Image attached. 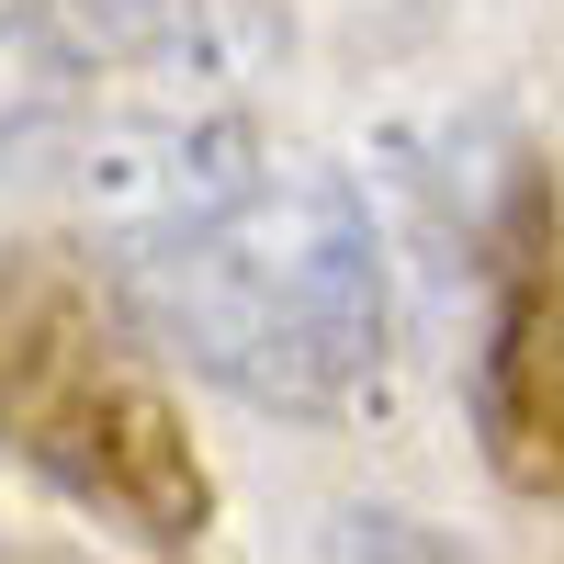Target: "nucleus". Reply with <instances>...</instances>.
<instances>
[{
  "label": "nucleus",
  "instance_id": "nucleus-1",
  "mask_svg": "<svg viewBox=\"0 0 564 564\" xmlns=\"http://www.w3.org/2000/svg\"><path fill=\"white\" fill-rule=\"evenodd\" d=\"M102 271L159 361H193L260 417H350L384 384V226L339 170H260L238 204L124 238V260Z\"/></svg>",
  "mask_w": 564,
  "mask_h": 564
},
{
  "label": "nucleus",
  "instance_id": "nucleus-2",
  "mask_svg": "<svg viewBox=\"0 0 564 564\" xmlns=\"http://www.w3.org/2000/svg\"><path fill=\"white\" fill-rule=\"evenodd\" d=\"M135 316L113 271L90 282L68 249L0 260V452H23L45 486L148 553H193L215 531V475L159 372L135 361Z\"/></svg>",
  "mask_w": 564,
  "mask_h": 564
},
{
  "label": "nucleus",
  "instance_id": "nucleus-3",
  "mask_svg": "<svg viewBox=\"0 0 564 564\" xmlns=\"http://www.w3.org/2000/svg\"><path fill=\"white\" fill-rule=\"evenodd\" d=\"M475 282H486V327H475V441L486 475L508 497H564V215H553V170L520 148L497 181V204L475 226Z\"/></svg>",
  "mask_w": 564,
  "mask_h": 564
},
{
  "label": "nucleus",
  "instance_id": "nucleus-4",
  "mask_svg": "<svg viewBox=\"0 0 564 564\" xmlns=\"http://www.w3.org/2000/svg\"><path fill=\"white\" fill-rule=\"evenodd\" d=\"M45 159H57V181L79 193L90 226H113V249L238 204L249 181L271 170L260 135H249V113H226V102H170V113H124V124H90L79 113Z\"/></svg>",
  "mask_w": 564,
  "mask_h": 564
},
{
  "label": "nucleus",
  "instance_id": "nucleus-5",
  "mask_svg": "<svg viewBox=\"0 0 564 564\" xmlns=\"http://www.w3.org/2000/svg\"><path fill=\"white\" fill-rule=\"evenodd\" d=\"M102 90V45L68 23V0H12L0 12V170L45 159Z\"/></svg>",
  "mask_w": 564,
  "mask_h": 564
},
{
  "label": "nucleus",
  "instance_id": "nucleus-6",
  "mask_svg": "<svg viewBox=\"0 0 564 564\" xmlns=\"http://www.w3.org/2000/svg\"><path fill=\"white\" fill-rule=\"evenodd\" d=\"M316 553H417V564H452L463 542L452 531H417V520H384V508H350L339 531H316Z\"/></svg>",
  "mask_w": 564,
  "mask_h": 564
}]
</instances>
